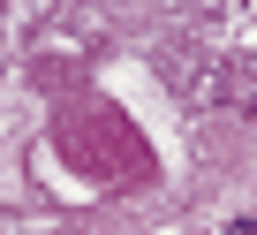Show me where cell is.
<instances>
[{"label": "cell", "mask_w": 257, "mask_h": 235, "mask_svg": "<svg viewBox=\"0 0 257 235\" xmlns=\"http://www.w3.org/2000/svg\"><path fill=\"white\" fill-rule=\"evenodd\" d=\"M219 235H257V220H227V227H219Z\"/></svg>", "instance_id": "cell-1"}]
</instances>
